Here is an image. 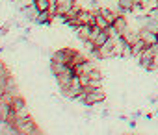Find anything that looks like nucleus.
Instances as JSON below:
<instances>
[{"instance_id":"6ab92c4d","label":"nucleus","mask_w":158,"mask_h":135,"mask_svg":"<svg viewBox=\"0 0 158 135\" xmlns=\"http://www.w3.org/2000/svg\"><path fill=\"white\" fill-rule=\"evenodd\" d=\"M30 32H32V28H30V26H26V28L23 30V33H24V35H30Z\"/></svg>"},{"instance_id":"b1692460","label":"nucleus","mask_w":158,"mask_h":135,"mask_svg":"<svg viewBox=\"0 0 158 135\" xmlns=\"http://www.w3.org/2000/svg\"><path fill=\"white\" fill-rule=\"evenodd\" d=\"M145 118H147V120H151V118H154V115H152V113H147V115H145Z\"/></svg>"},{"instance_id":"9d476101","label":"nucleus","mask_w":158,"mask_h":135,"mask_svg":"<svg viewBox=\"0 0 158 135\" xmlns=\"http://www.w3.org/2000/svg\"><path fill=\"white\" fill-rule=\"evenodd\" d=\"M76 4V0H58V15H65L73 6Z\"/></svg>"},{"instance_id":"a878e982","label":"nucleus","mask_w":158,"mask_h":135,"mask_svg":"<svg viewBox=\"0 0 158 135\" xmlns=\"http://www.w3.org/2000/svg\"><path fill=\"white\" fill-rule=\"evenodd\" d=\"M154 117H156V118H158V111H156V113H154Z\"/></svg>"},{"instance_id":"f03ea898","label":"nucleus","mask_w":158,"mask_h":135,"mask_svg":"<svg viewBox=\"0 0 158 135\" xmlns=\"http://www.w3.org/2000/svg\"><path fill=\"white\" fill-rule=\"evenodd\" d=\"M104 100H106V93H104L102 87H95V89L86 93V107H93V106H97V104H101Z\"/></svg>"},{"instance_id":"9b49d317","label":"nucleus","mask_w":158,"mask_h":135,"mask_svg":"<svg viewBox=\"0 0 158 135\" xmlns=\"http://www.w3.org/2000/svg\"><path fill=\"white\" fill-rule=\"evenodd\" d=\"M54 19H52V15L48 13V11H39V15H37V19L34 21V24H37V26H45V24H50Z\"/></svg>"},{"instance_id":"ddd939ff","label":"nucleus","mask_w":158,"mask_h":135,"mask_svg":"<svg viewBox=\"0 0 158 135\" xmlns=\"http://www.w3.org/2000/svg\"><path fill=\"white\" fill-rule=\"evenodd\" d=\"M114 26L117 28V32H119V33H123V32L128 28V21H127V17H125V15H117V19H115V22H114Z\"/></svg>"},{"instance_id":"7ed1b4c3","label":"nucleus","mask_w":158,"mask_h":135,"mask_svg":"<svg viewBox=\"0 0 158 135\" xmlns=\"http://www.w3.org/2000/svg\"><path fill=\"white\" fill-rule=\"evenodd\" d=\"M82 91H84V85H82V82H80V76L74 74L73 82L69 83V87H67V89H63V91H61V94H63V96H67V98H71V100H74L78 94L82 93Z\"/></svg>"},{"instance_id":"a211bd4d","label":"nucleus","mask_w":158,"mask_h":135,"mask_svg":"<svg viewBox=\"0 0 158 135\" xmlns=\"http://www.w3.org/2000/svg\"><path fill=\"white\" fill-rule=\"evenodd\" d=\"M141 117H145L141 111H134V113H132V118H141Z\"/></svg>"},{"instance_id":"39448f33","label":"nucleus","mask_w":158,"mask_h":135,"mask_svg":"<svg viewBox=\"0 0 158 135\" xmlns=\"http://www.w3.org/2000/svg\"><path fill=\"white\" fill-rule=\"evenodd\" d=\"M11 106H13V109L17 111L19 117H28V115H30V109H28V106H26V102H24V98H23L21 94L13 98ZM19 117H17V118H19Z\"/></svg>"},{"instance_id":"f257e3e1","label":"nucleus","mask_w":158,"mask_h":135,"mask_svg":"<svg viewBox=\"0 0 158 135\" xmlns=\"http://www.w3.org/2000/svg\"><path fill=\"white\" fill-rule=\"evenodd\" d=\"M15 126H17L19 133H23V135H30V133H39V128H37L35 120L32 118V115H28V117H19V118L15 120Z\"/></svg>"},{"instance_id":"393cba45","label":"nucleus","mask_w":158,"mask_h":135,"mask_svg":"<svg viewBox=\"0 0 158 135\" xmlns=\"http://www.w3.org/2000/svg\"><path fill=\"white\" fill-rule=\"evenodd\" d=\"M2 52H4V46H0V54H2Z\"/></svg>"},{"instance_id":"412c9836","label":"nucleus","mask_w":158,"mask_h":135,"mask_svg":"<svg viewBox=\"0 0 158 135\" xmlns=\"http://www.w3.org/2000/svg\"><path fill=\"white\" fill-rule=\"evenodd\" d=\"M128 126L134 129V128H136V120H134V118H130V120H128Z\"/></svg>"},{"instance_id":"4be33fe9","label":"nucleus","mask_w":158,"mask_h":135,"mask_svg":"<svg viewBox=\"0 0 158 135\" xmlns=\"http://www.w3.org/2000/svg\"><path fill=\"white\" fill-rule=\"evenodd\" d=\"M110 115V111L108 109H102V113H101V117H108Z\"/></svg>"},{"instance_id":"dca6fc26","label":"nucleus","mask_w":158,"mask_h":135,"mask_svg":"<svg viewBox=\"0 0 158 135\" xmlns=\"http://www.w3.org/2000/svg\"><path fill=\"white\" fill-rule=\"evenodd\" d=\"M88 74H89V78H91V80H102V72H101L99 69H93V71H91V72H88Z\"/></svg>"},{"instance_id":"1a4fd4ad","label":"nucleus","mask_w":158,"mask_h":135,"mask_svg":"<svg viewBox=\"0 0 158 135\" xmlns=\"http://www.w3.org/2000/svg\"><path fill=\"white\" fill-rule=\"evenodd\" d=\"M147 46H149V44H147L141 37H138V39L132 43V57H136V59H138V57L143 54V50H145Z\"/></svg>"},{"instance_id":"0eeeda50","label":"nucleus","mask_w":158,"mask_h":135,"mask_svg":"<svg viewBox=\"0 0 158 135\" xmlns=\"http://www.w3.org/2000/svg\"><path fill=\"white\" fill-rule=\"evenodd\" d=\"M91 30H93V24H78L76 26V37L84 43L91 37Z\"/></svg>"},{"instance_id":"5701e85b","label":"nucleus","mask_w":158,"mask_h":135,"mask_svg":"<svg viewBox=\"0 0 158 135\" xmlns=\"http://www.w3.org/2000/svg\"><path fill=\"white\" fill-rule=\"evenodd\" d=\"M13 26H15V28H23V24H21L19 21H15V22H13Z\"/></svg>"},{"instance_id":"4468645a","label":"nucleus","mask_w":158,"mask_h":135,"mask_svg":"<svg viewBox=\"0 0 158 135\" xmlns=\"http://www.w3.org/2000/svg\"><path fill=\"white\" fill-rule=\"evenodd\" d=\"M108 39H110L108 32H106V30H101V32H99V33H97V35H95V37H93L91 41H93V43H95L97 46H102V44H104V43H106Z\"/></svg>"},{"instance_id":"f8f14e48","label":"nucleus","mask_w":158,"mask_h":135,"mask_svg":"<svg viewBox=\"0 0 158 135\" xmlns=\"http://www.w3.org/2000/svg\"><path fill=\"white\" fill-rule=\"evenodd\" d=\"M65 63H61V61H58V59H50V72H52V76H58L60 72H63L65 71Z\"/></svg>"},{"instance_id":"2eb2a0df","label":"nucleus","mask_w":158,"mask_h":135,"mask_svg":"<svg viewBox=\"0 0 158 135\" xmlns=\"http://www.w3.org/2000/svg\"><path fill=\"white\" fill-rule=\"evenodd\" d=\"M34 4H35V8H37L39 11H48V8H50V2H48V0H34Z\"/></svg>"},{"instance_id":"aec40b11","label":"nucleus","mask_w":158,"mask_h":135,"mask_svg":"<svg viewBox=\"0 0 158 135\" xmlns=\"http://www.w3.org/2000/svg\"><path fill=\"white\" fill-rule=\"evenodd\" d=\"M149 102H151V104H156V102H158V98H156V96H152V94H151V96H149Z\"/></svg>"},{"instance_id":"20e7f679","label":"nucleus","mask_w":158,"mask_h":135,"mask_svg":"<svg viewBox=\"0 0 158 135\" xmlns=\"http://www.w3.org/2000/svg\"><path fill=\"white\" fill-rule=\"evenodd\" d=\"M74 56H76V50H73V48H60V50H56V52L52 54L54 59H58V61H61V63H65V65H71V67H73Z\"/></svg>"},{"instance_id":"6e6552de","label":"nucleus","mask_w":158,"mask_h":135,"mask_svg":"<svg viewBox=\"0 0 158 135\" xmlns=\"http://www.w3.org/2000/svg\"><path fill=\"white\" fill-rule=\"evenodd\" d=\"M76 21H78V24H95V13L89 10H80Z\"/></svg>"},{"instance_id":"423d86ee","label":"nucleus","mask_w":158,"mask_h":135,"mask_svg":"<svg viewBox=\"0 0 158 135\" xmlns=\"http://www.w3.org/2000/svg\"><path fill=\"white\" fill-rule=\"evenodd\" d=\"M138 33H139V37H141L147 44H156V43H158V33H156V32H151V30H147V28H138Z\"/></svg>"},{"instance_id":"f3484780","label":"nucleus","mask_w":158,"mask_h":135,"mask_svg":"<svg viewBox=\"0 0 158 135\" xmlns=\"http://www.w3.org/2000/svg\"><path fill=\"white\" fill-rule=\"evenodd\" d=\"M10 24H11V22H8V24H4V26H0V37H4V35L8 33V30H10Z\"/></svg>"}]
</instances>
